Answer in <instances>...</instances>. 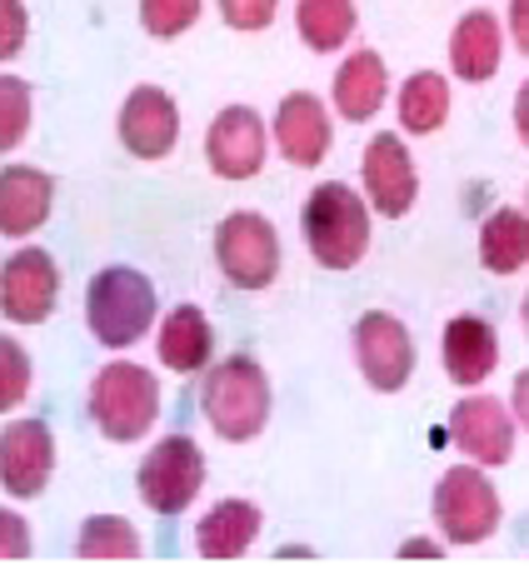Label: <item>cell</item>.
<instances>
[{"label":"cell","mask_w":529,"mask_h":569,"mask_svg":"<svg viewBox=\"0 0 529 569\" xmlns=\"http://www.w3.org/2000/svg\"><path fill=\"white\" fill-rule=\"evenodd\" d=\"M450 445L465 455V460L485 465V470H500V465L515 460V435H520V420L505 400L495 395H465L450 410V425H445Z\"/></svg>","instance_id":"9c48e42d"},{"label":"cell","mask_w":529,"mask_h":569,"mask_svg":"<svg viewBox=\"0 0 529 569\" xmlns=\"http://www.w3.org/2000/svg\"><path fill=\"white\" fill-rule=\"evenodd\" d=\"M370 200L345 180H325L305 196L300 210V230H305V250L320 270H355L370 256Z\"/></svg>","instance_id":"6da1fadb"},{"label":"cell","mask_w":529,"mask_h":569,"mask_svg":"<svg viewBox=\"0 0 529 569\" xmlns=\"http://www.w3.org/2000/svg\"><path fill=\"white\" fill-rule=\"evenodd\" d=\"M515 136H520V146L529 150V80L515 90Z\"/></svg>","instance_id":"e575fe53"},{"label":"cell","mask_w":529,"mask_h":569,"mask_svg":"<svg viewBox=\"0 0 529 569\" xmlns=\"http://www.w3.org/2000/svg\"><path fill=\"white\" fill-rule=\"evenodd\" d=\"M30 395V355L20 340L0 335V415L6 410H20Z\"/></svg>","instance_id":"83f0119b"},{"label":"cell","mask_w":529,"mask_h":569,"mask_svg":"<svg viewBox=\"0 0 529 569\" xmlns=\"http://www.w3.org/2000/svg\"><path fill=\"white\" fill-rule=\"evenodd\" d=\"M76 560L86 565H130L140 560V530L120 515H90L76 535Z\"/></svg>","instance_id":"d4e9b609"},{"label":"cell","mask_w":529,"mask_h":569,"mask_svg":"<svg viewBox=\"0 0 529 569\" xmlns=\"http://www.w3.org/2000/svg\"><path fill=\"white\" fill-rule=\"evenodd\" d=\"M480 266L490 276H520L529 266V210L500 206L480 226Z\"/></svg>","instance_id":"7402d4cb"},{"label":"cell","mask_w":529,"mask_h":569,"mask_svg":"<svg viewBox=\"0 0 529 569\" xmlns=\"http://www.w3.org/2000/svg\"><path fill=\"white\" fill-rule=\"evenodd\" d=\"M385 100H390V66H385V56L370 50V46L350 50V56L340 60V70H335V80H330L335 116L350 120V126H365V120L380 116Z\"/></svg>","instance_id":"e0dca14e"},{"label":"cell","mask_w":529,"mask_h":569,"mask_svg":"<svg viewBox=\"0 0 529 569\" xmlns=\"http://www.w3.org/2000/svg\"><path fill=\"white\" fill-rule=\"evenodd\" d=\"M520 315H525V330H529V290H525V305H520Z\"/></svg>","instance_id":"d590c367"},{"label":"cell","mask_w":529,"mask_h":569,"mask_svg":"<svg viewBox=\"0 0 529 569\" xmlns=\"http://www.w3.org/2000/svg\"><path fill=\"white\" fill-rule=\"evenodd\" d=\"M30 40V16H26V0H0V66L16 60Z\"/></svg>","instance_id":"f546056e"},{"label":"cell","mask_w":529,"mask_h":569,"mask_svg":"<svg viewBox=\"0 0 529 569\" xmlns=\"http://www.w3.org/2000/svg\"><path fill=\"white\" fill-rule=\"evenodd\" d=\"M525 210H529V190H525Z\"/></svg>","instance_id":"8d00e7d4"},{"label":"cell","mask_w":529,"mask_h":569,"mask_svg":"<svg viewBox=\"0 0 529 569\" xmlns=\"http://www.w3.org/2000/svg\"><path fill=\"white\" fill-rule=\"evenodd\" d=\"M435 525H440L445 545H485L495 540V530L505 525V500L495 490V480L485 475V465H455L440 475L430 495Z\"/></svg>","instance_id":"5b68a950"},{"label":"cell","mask_w":529,"mask_h":569,"mask_svg":"<svg viewBox=\"0 0 529 569\" xmlns=\"http://www.w3.org/2000/svg\"><path fill=\"white\" fill-rule=\"evenodd\" d=\"M270 140L280 146V160H290L295 170H315L335 146V116L320 96L310 90H290L275 106L270 120Z\"/></svg>","instance_id":"4fadbf2b"},{"label":"cell","mask_w":529,"mask_h":569,"mask_svg":"<svg viewBox=\"0 0 529 569\" xmlns=\"http://www.w3.org/2000/svg\"><path fill=\"white\" fill-rule=\"evenodd\" d=\"M280 230L260 210H236L216 226V266L236 290H270L280 280Z\"/></svg>","instance_id":"8992f818"},{"label":"cell","mask_w":529,"mask_h":569,"mask_svg":"<svg viewBox=\"0 0 529 569\" xmlns=\"http://www.w3.org/2000/svg\"><path fill=\"white\" fill-rule=\"evenodd\" d=\"M56 475V435L46 420H10L0 430V490L10 500H36Z\"/></svg>","instance_id":"5bb4252c"},{"label":"cell","mask_w":529,"mask_h":569,"mask_svg":"<svg viewBox=\"0 0 529 569\" xmlns=\"http://www.w3.org/2000/svg\"><path fill=\"white\" fill-rule=\"evenodd\" d=\"M216 355V330H210L200 305H176L160 320V365L176 375H200Z\"/></svg>","instance_id":"44dd1931"},{"label":"cell","mask_w":529,"mask_h":569,"mask_svg":"<svg viewBox=\"0 0 529 569\" xmlns=\"http://www.w3.org/2000/svg\"><path fill=\"white\" fill-rule=\"evenodd\" d=\"M56 206V180L36 166H6L0 170V236L26 240L50 220Z\"/></svg>","instance_id":"d6986e66"},{"label":"cell","mask_w":529,"mask_h":569,"mask_svg":"<svg viewBox=\"0 0 529 569\" xmlns=\"http://www.w3.org/2000/svg\"><path fill=\"white\" fill-rule=\"evenodd\" d=\"M116 136L136 160H166L180 140L176 96L160 90V86H136L126 96V106H120V116H116Z\"/></svg>","instance_id":"9a60e30c"},{"label":"cell","mask_w":529,"mask_h":569,"mask_svg":"<svg viewBox=\"0 0 529 569\" xmlns=\"http://www.w3.org/2000/svg\"><path fill=\"white\" fill-rule=\"evenodd\" d=\"M140 500L156 515H186L206 490V455L190 435H166L160 445H150V455L136 470Z\"/></svg>","instance_id":"52a82bcc"},{"label":"cell","mask_w":529,"mask_h":569,"mask_svg":"<svg viewBox=\"0 0 529 569\" xmlns=\"http://www.w3.org/2000/svg\"><path fill=\"white\" fill-rule=\"evenodd\" d=\"M510 410H515V420H520V430L529 435V365L515 375V385H510Z\"/></svg>","instance_id":"836d02e7"},{"label":"cell","mask_w":529,"mask_h":569,"mask_svg":"<svg viewBox=\"0 0 529 569\" xmlns=\"http://www.w3.org/2000/svg\"><path fill=\"white\" fill-rule=\"evenodd\" d=\"M260 505L256 500H220L200 515L196 525V555L210 565H230L240 555H250V545L260 540Z\"/></svg>","instance_id":"ffe728a7"},{"label":"cell","mask_w":529,"mask_h":569,"mask_svg":"<svg viewBox=\"0 0 529 569\" xmlns=\"http://www.w3.org/2000/svg\"><path fill=\"white\" fill-rule=\"evenodd\" d=\"M200 410H206L210 430L226 445H250L256 435H264L275 410V390L270 375L256 355H230L200 385Z\"/></svg>","instance_id":"7a4b0ae2"},{"label":"cell","mask_w":529,"mask_h":569,"mask_svg":"<svg viewBox=\"0 0 529 569\" xmlns=\"http://www.w3.org/2000/svg\"><path fill=\"white\" fill-rule=\"evenodd\" d=\"M30 116H36V90H30V80L0 76V156H10V150L26 140Z\"/></svg>","instance_id":"484cf974"},{"label":"cell","mask_w":529,"mask_h":569,"mask_svg":"<svg viewBox=\"0 0 529 569\" xmlns=\"http://www.w3.org/2000/svg\"><path fill=\"white\" fill-rule=\"evenodd\" d=\"M86 410L106 440L136 445V440H146L160 420V380L136 360H110L106 370L90 380Z\"/></svg>","instance_id":"3957f363"},{"label":"cell","mask_w":529,"mask_h":569,"mask_svg":"<svg viewBox=\"0 0 529 569\" xmlns=\"http://www.w3.org/2000/svg\"><path fill=\"white\" fill-rule=\"evenodd\" d=\"M206 160L220 180H256L270 160V126L260 110L226 106L206 130Z\"/></svg>","instance_id":"8fae6325"},{"label":"cell","mask_w":529,"mask_h":569,"mask_svg":"<svg viewBox=\"0 0 529 569\" xmlns=\"http://www.w3.org/2000/svg\"><path fill=\"white\" fill-rule=\"evenodd\" d=\"M505 30H510L515 50L529 60V0H510V10H505Z\"/></svg>","instance_id":"d6a6232c"},{"label":"cell","mask_w":529,"mask_h":569,"mask_svg":"<svg viewBox=\"0 0 529 569\" xmlns=\"http://www.w3.org/2000/svg\"><path fill=\"white\" fill-rule=\"evenodd\" d=\"M395 116H400L405 136H435L450 120V76L440 70H415L395 96Z\"/></svg>","instance_id":"603a6c76"},{"label":"cell","mask_w":529,"mask_h":569,"mask_svg":"<svg viewBox=\"0 0 529 569\" xmlns=\"http://www.w3.org/2000/svg\"><path fill=\"white\" fill-rule=\"evenodd\" d=\"M360 190L375 216H385V220H400L415 210V200H420V170H415V156L400 140V130H380V136L365 146Z\"/></svg>","instance_id":"30bf717a"},{"label":"cell","mask_w":529,"mask_h":569,"mask_svg":"<svg viewBox=\"0 0 529 569\" xmlns=\"http://www.w3.org/2000/svg\"><path fill=\"white\" fill-rule=\"evenodd\" d=\"M86 325L106 350H130L156 325V284L130 266H106L86 290Z\"/></svg>","instance_id":"277c9868"},{"label":"cell","mask_w":529,"mask_h":569,"mask_svg":"<svg viewBox=\"0 0 529 569\" xmlns=\"http://www.w3.org/2000/svg\"><path fill=\"white\" fill-rule=\"evenodd\" d=\"M395 560H400V565H435V560H445V535H440V540H425V535H420V540H405L400 550H395Z\"/></svg>","instance_id":"1f68e13d"},{"label":"cell","mask_w":529,"mask_h":569,"mask_svg":"<svg viewBox=\"0 0 529 569\" xmlns=\"http://www.w3.org/2000/svg\"><path fill=\"white\" fill-rule=\"evenodd\" d=\"M505 20L495 10H465L450 30V76L465 80V86H485V80L500 76L505 60Z\"/></svg>","instance_id":"ac0fdd59"},{"label":"cell","mask_w":529,"mask_h":569,"mask_svg":"<svg viewBox=\"0 0 529 569\" xmlns=\"http://www.w3.org/2000/svg\"><path fill=\"white\" fill-rule=\"evenodd\" d=\"M30 560V525L16 510H0V565Z\"/></svg>","instance_id":"4dcf8cb0"},{"label":"cell","mask_w":529,"mask_h":569,"mask_svg":"<svg viewBox=\"0 0 529 569\" xmlns=\"http://www.w3.org/2000/svg\"><path fill=\"white\" fill-rule=\"evenodd\" d=\"M60 300V270L50 250L20 246L16 256L0 266V315L16 325H46Z\"/></svg>","instance_id":"7c38bea8"},{"label":"cell","mask_w":529,"mask_h":569,"mask_svg":"<svg viewBox=\"0 0 529 569\" xmlns=\"http://www.w3.org/2000/svg\"><path fill=\"white\" fill-rule=\"evenodd\" d=\"M440 360L460 390H480L500 370V330L485 315H455L440 335Z\"/></svg>","instance_id":"2e32d148"},{"label":"cell","mask_w":529,"mask_h":569,"mask_svg":"<svg viewBox=\"0 0 529 569\" xmlns=\"http://www.w3.org/2000/svg\"><path fill=\"white\" fill-rule=\"evenodd\" d=\"M350 350H355V370H360V380L380 395H400L415 375V360H420V355H415L410 325L390 310L360 315L355 330H350Z\"/></svg>","instance_id":"ba28073f"},{"label":"cell","mask_w":529,"mask_h":569,"mask_svg":"<svg viewBox=\"0 0 529 569\" xmlns=\"http://www.w3.org/2000/svg\"><path fill=\"white\" fill-rule=\"evenodd\" d=\"M220 16H226L230 30L240 36H256V30H270L275 16H280V0H216Z\"/></svg>","instance_id":"f1b7e54d"},{"label":"cell","mask_w":529,"mask_h":569,"mask_svg":"<svg viewBox=\"0 0 529 569\" xmlns=\"http://www.w3.org/2000/svg\"><path fill=\"white\" fill-rule=\"evenodd\" d=\"M360 26V10L355 0H295V30L300 40L315 50V56H330V50H345Z\"/></svg>","instance_id":"cb8c5ba5"},{"label":"cell","mask_w":529,"mask_h":569,"mask_svg":"<svg viewBox=\"0 0 529 569\" xmlns=\"http://www.w3.org/2000/svg\"><path fill=\"white\" fill-rule=\"evenodd\" d=\"M206 16V0H140V26L156 40H180Z\"/></svg>","instance_id":"4316f807"}]
</instances>
